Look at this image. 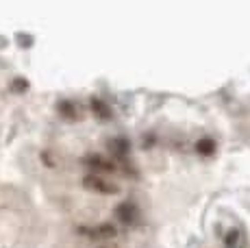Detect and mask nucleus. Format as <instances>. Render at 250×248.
I'll return each mask as SVG.
<instances>
[{
  "label": "nucleus",
  "mask_w": 250,
  "mask_h": 248,
  "mask_svg": "<svg viewBox=\"0 0 250 248\" xmlns=\"http://www.w3.org/2000/svg\"><path fill=\"white\" fill-rule=\"evenodd\" d=\"M91 235L103 237V240H111V237L118 235V227H113V224H109V222L96 224V227H91Z\"/></svg>",
  "instance_id": "7ed1b4c3"
},
{
  "label": "nucleus",
  "mask_w": 250,
  "mask_h": 248,
  "mask_svg": "<svg viewBox=\"0 0 250 248\" xmlns=\"http://www.w3.org/2000/svg\"><path fill=\"white\" fill-rule=\"evenodd\" d=\"M244 244H246V237H244V233L239 228L229 231L227 237H224V248H244Z\"/></svg>",
  "instance_id": "20e7f679"
},
{
  "label": "nucleus",
  "mask_w": 250,
  "mask_h": 248,
  "mask_svg": "<svg viewBox=\"0 0 250 248\" xmlns=\"http://www.w3.org/2000/svg\"><path fill=\"white\" fill-rule=\"evenodd\" d=\"M83 185L89 189V192H94V194H104V196H111V194H118V192H120V187L113 183V181L104 179L103 174H96V172L83 176Z\"/></svg>",
  "instance_id": "f257e3e1"
},
{
  "label": "nucleus",
  "mask_w": 250,
  "mask_h": 248,
  "mask_svg": "<svg viewBox=\"0 0 250 248\" xmlns=\"http://www.w3.org/2000/svg\"><path fill=\"white\" fill-rule=\"evenodd\" d=\"M85 164H87L96 174H111V172H115V165L107 159V157L98 155V152H89V155L85 157Z\"/></svg>",
  "instance_id": "f03ea898"
},
{
  "label": "nucleus",
  "mask_w": 250,
  "mask_h": 248,
  "mask_svg": "<svg viewBox=\"0 0 250 248\" xmlns=\"http://www.w3.org/2000/svg\"><path fill=\"white\" fill-rule=\"evenodd\" d=\"M196 148H198V152H203V155H209V152H213V142H211L209 137H203Z\"/></svg>",
  "instance_id": "423d86ee"
},
{
  "label": "nucleus",
  "mask_w": 250,
  "mask_h": 248,
  "mask_svg": "<svg viewBox=\"0 0 250 248\" xmlns=\"http://www.w3.org/2000/svg\"><path fill=\"white\" fill-rule=\"evenodd\" d=\"M115 213H118V218H120L122 222H131L133 218H135V209H133L128 203H122V205H120V207L115 209Z\"/></svg>",
  "instance_id": "39448f33"
},
{
  "label": "nucleus",
  "mask_w": 250,
  "mask_h": 248,
  "mask_svg": "<svg viewBox=\"0 0 250 248\" xmlns=\"http://www.w3.org/2000/svg\"><path fill=\"white\" fill-rule=\"evenodd\" d=\"M100 248H107V246H100Z\"/></svg>",
  "instance_id": "0eeeda50"
}]
</instances>
